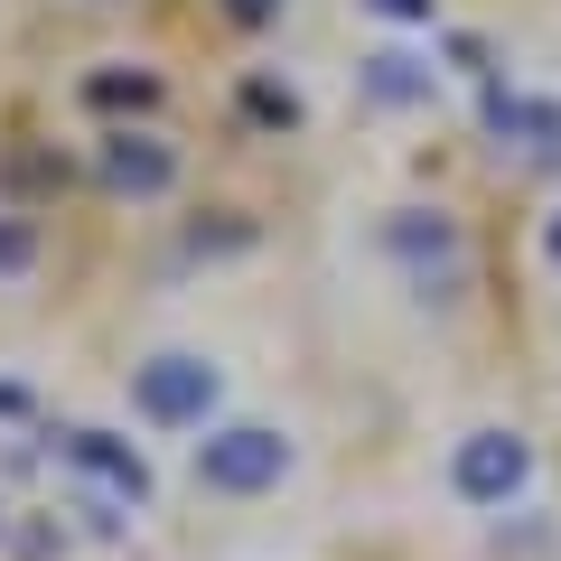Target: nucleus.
<instances>
[{
    "label": "nucleus",
    "mask_w": 561,
    "mask_h": 561,
    "mask_svg": "<svg viewBox=\"0 0 561 561\" xmlns=\"http://www.w3.org/2000/svg\"><path fill=\"white\" fill-rule=\"evenodd\" d=\"M225 402V375L187 346H160V356L131 365V412L160 421V431H206V412Z\"/></svg>",
    "instance_id": "1"
},
{
    "label": "nucleus",
    "mask_w": 561,
    "mask_h": 561,
    "mask_svg": "<svg viewBox=\"0 0 561 561\" xmlns=\"http://www.w3.org/2000/svg\"><path fill=\"white\" fill-rule=\"evenodd\" d=\"M280 478H290V440L272 421H225L197 440V486H216V496H262Z\"/></svg>",
    "instance_id": "2"
},
{
    "label": "nucleus",
    "mask_w": 561,
    "mask_h": 561,
    "mask_svg": "<svg viewBox=\"0 0 561 561\" xmlns=\"http://www.w3.org/2000/svg\"><path fill=\"white\" fill-rule=\"evenodd\" d=\"M449 486H459L468 505H515L524 486H534V440H524V431H468L459 459H449Z\"/></svg>",
    "instance_id": "3"
},
{
    "label": "nucleus",
    "mask_w": 561,
    "mask_h": 561,
    "mask_svg": "<svg viewBox=\"0 0 561 561\" xmlns=\"http://www.w3.org/2000/svg\"><path fill=\"white\" fill-rule=\"evenodd\" d=\"M94 169H103L113 197H169V187H179V150H169L160 131H103Z\"/></svg>",
    "instance_id": "4"
},
{
    "label": "nucleus",
    "mask_w": 561,
    "mask_h": 561,
    "mask_svg": "<svg viewBox=\"0 0 561 561\" xmlns=\"http://www.w3.org/2000/svg\"><path fill=\"white\" fill-rule=\"evenodd\" d=\"M486 131L515 140L524 160L561 169V103H534V94H505V84H486Z\"/></svg>",
    "instance_id": "5"
},
{
    "label": "nucleus",
    "mask_w": 561,
    "mask_h": 561,
    "mask_svg": "<svg viewBox=\"0 0 561 561\" xmlns=\"http://www.w3.org/2000/svg\"><path fill=\"white\" fill-rule=\"evenodd\" d=\"M57 449L84 468V478H103L122 505H140V496H150V459H140L131 440H113V431H57Z\"/></svg>",
    "instance_id": "6"
},
{
    "label": "nucleus",
    "mask_w": 561,
    "mask_h": 561,
    "mask_svg": "<svg viewBox=\"0 0 561 561\" xmlns=\"http://www.w3.org/2000/svg\"><path fill=\"white\" fill-rule=\"evenodd\" d=\"M383 243H393L421 280H431V262H440V272H459V225H449L440 206H402V216L383 225Z\"/></svg>",
    "instance_id": "7"
},
{
    "label": "nucleus",
    "mask_w": 561,
    "mask_h": 561,
    "mask_svg": "<svg viewBox=\"0 0 561 561\" xmlns=\"http://www.w3.org/2000/svg\"><path fill=\"white\" fill-rule=\"evenodd\" d=\"M356 76H365V94H375V103H393V113H402V103H431V66H421L412 47H375V57H365Z\"/></svg>",
    "instance_id": "8"
},
{
    "label": "nucleus",
    "mask_w": 561,
    "mask_h": 561,
    "mask_svg": "<svg viewBox=\"0 0 561 561\" xmlns=\"http://www.w3.org/2000/svg\"><path fill=\"white\" fill-rule=\"evenodd\" d=\"M84 103H94V113H150V103H160V76H122V66H103V76H84Z\"/></svg>",
    "instance_id": "9"
},
{
    "label": "nucleus",
    "mask_w": 561,
    "mask_h": 561,
    "mask_svg": "<svg viewBox=\"0 0 561 561\" xmlns=\"http://www.w3.org/2000/svg\"><path fill=\"white\" fill-rule=\"evenodd\" d=\"M28 262H38V225H28V216H0V280L28 272Z\"/></svg>",
    "instance_id": "10"
},
{
    "label": "nucleus",
    "mask_w": 561,
    "mask_h": 561,
    "mask_svg": "<svg viewBox=\"0 0 561 561\" xmlns=\"http://www.w3.org/2000/svg\"><path fill=\"white\" fill-rule=\"evenodd\" d=\"M243 103H253L262 122H300V94H290V84H243Z\"/></svg>",
    "instance_id": "11"
},
{
    "label": "nucleus",
    "mask_w": 561,
    "mask_h": 561,
    "mask_svg": "<svg viewBox=\"0 0 561 561\" xmlns=\"http://www.w3.org/2000/svg\"><path fill=\"white\" fill-rule=\"evenodd\" d=\"M365 10H375V20H393V28H431V10H440V0H365Z\"/></svg>",
    "instance_id": "12"
},
{
    "label": "nucleus",
    "mask_w": 561,
    "mask_h": 561,
    "mask_svg": "<svg viewBox=\"0 0 561 561\" xmlns=\"http://www.w3.org/2000/svg\"><path fill=\"white\" fill-rule=\"evenodd\" d=\"M290 0H225V20H243V28H272Z\"/></svg>",
    "instance_id": "13"
},
{
    "label": "nucleus",
    "mask_w": 561,
    "mask_h": 561,
    "mask_svg": "<svg viewBox=\"0 0 561 561\" xmlns=\"http://www.w3.org/2000/svg\"><path fill=\"white\" fill-rule=\"evenodd\" d=\"M542 262H552V272H561V206H552V216H542Z\"/></svg>",
    "instance_id": "14"
},
{
    "label": "nucleus",
    "mask_w": 561,
    "mask_h": 561,
    "mask_svg": "<svg viewBox=\"0 0 561 561\" xmlns=\"http://www.w3.org/2000/svg\"><path fill=\"white\" fill-rule=\"evenodd\" d=\"M0 412H28V393H20V383H0Z\"/></svg>",
    "instance_id": "15"
}]
</instances>
